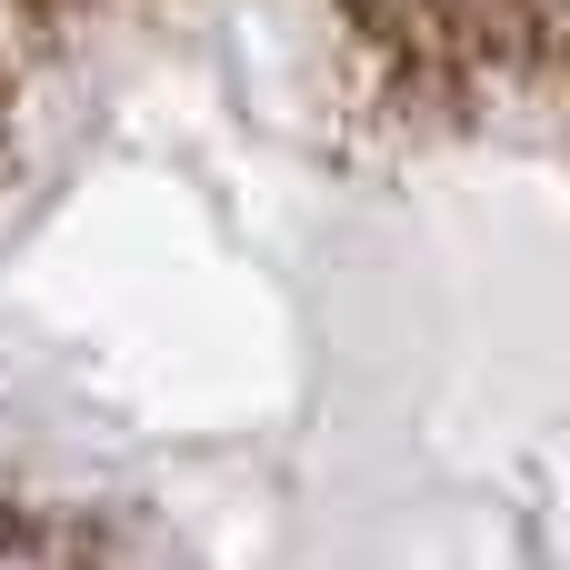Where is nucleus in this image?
I'll return each mask as SVG.
<instances>
[{
	"label": "nucleus",
	"mask_w": 570,
	"mask_h": 570,
	"mask_svg": "<svg viewBox=\"0 0 570 570\" xmlns=\"http://www.w3.org/2000/svg\"><path fill=\"white\" fill-rule=\"evenodd\" d=\"M0 570H110V551L70 521H20L0 511Z\"/></svg>",
	"instance_id": "nucleus-1"
}]
</instances>
